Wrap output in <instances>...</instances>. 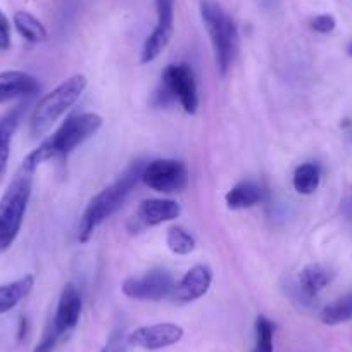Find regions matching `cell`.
Masks as SVG:
<instances>
[{"mask_svg":"<svg viewBox=\"0 0 352 352\" xmlns=\"http://www.w3.org/2000/svg\"><path fill=\"white\" fill-rule=\"evenodd\" d=\"M102 123V118L96 113H81L69 116L49 138H45L35 151L26 155L21 169L35 173L36 168L42 166L43 162L67 157L80 145L99 133Z\"/></svg>","mask_w":352,"mask_h":352,"instance_id":"1","label":"cell"},{"mask_svg":"<svg viewBox=\"0 0 352 352\" xmlns=\"http://www.w3.org/2000/svg\"><path fill=\"white\" fill-rule=\"evenodd\" d=\"M144 166V161H135L118 176L113 184L102 188L92 201L88 202L87 209L81 216L80 226H78V242L87 243L102 223H106L111 216L116 214L123 208L138 182H142Z\"/></svg>","mask_w":352,"mask_h":352,"instance_id":"2","label":"cell"},{"mask_svg":"<svg viewBox=\"0 0 352 352\" xmlns=\"http://www.w3.org/2000/svg\"><path fill=\"white\" fill-rule=\"evenodd\" d=\"M201 18L208 30L218 73L226 76L239 52V26L228 11L214 0H201Z\"/></svg>","mask_w":352,"mask_h":352,"instance_id":"3","label":"cell"},{"mask_svg":"<svg viewBox=\"0 0 352 352\" xmlns=\"http://www.w3.org/2000/svg\"><path fill=\"white\" fill-rule=\"evenodd\" d=\"M87 83L85 74H73L60 85H57L52 92L43 96L42 100L36 104L32 121H30V130H32L33 137L45 135L80 100Z\"/></svg>","mask_w":352,"mask_h":352,"instance_id":"4","label":"cell"},{"mask_svg":"<svg viewBox=\"0 0 352 352\" xmlns=\"http://www.w3.org/2000/svg\"><path fill=\"white\" fill-rule=\"evenodd\" d=\"M33 190V173L21 169L0 199V254L14 243L21 232Z\"/></svg>","mask_w":352,"mask_h":352,"instance_id":"5","label":"cell"},{"mask_svg":"<svg viewBox=\"0 0 352 352\" xmlns=\"http://www.w3.org/2000/svg\"><path fill=\"white\" fill-rule=\"evenodd\" d=\"M162 88L173 100H178L187 114H195L201 106L197 78L194 67L188 63L169 64L161 74Z\"/></svg>","mask_w":352,"mask_h":352,"instance_id":"6","label":"cell"},{"mask_svg":"<svg viewBox=\"0 0 352 352\" xmlns=\"http://www.w3.org/2000/svg\"><path fill=\"white\" fill-rule=\"evenodd\" d=\"M142 182L159 194H175L187 188L188 168L176 159H154L144 166Z\"/></svg>","mask_w":352,"mask_h":352,"instance_id":"7","label":"cell"},{"mask_svg":"<svg viewBox=\"0 0 352 352\" xmlns=\"http://www.w3.org/2000/svg\"><path fill=\"white\" fill-rule=\"evenodd\" d=\"M175 278L168 270H152L142 276H128L121 283V292L128 299L140 302H159L171 297L175 289Z\"/></svg>","mask_w":352,"mask_h":352,"instance_id":"8","label":"cell"},{"mask_svg":"<svg viewBox=\"0 0 352 352\" xmlns=\"http://www.w3.org/2000/svg\"><path fill=\"white\" fill-rule=\"evenodd\" d=\"M154 2L157 21L142 47L140 64H148L157 59L162 50L168 47L175 30V0H154Z\"/></svg>","mask_w":352,"mask_h":352,"instance_id":"9","label":"cell"},{"mask_svg":"<svg viewBox=\"0 0 352 352\" xmlns=\"http://www.w3.org/2000/svg\"><path fill=\"white\" fill-rule=\"evenodd\" d=\"M184 328L176 323H155L140 327L128 335V344L144 351L171 347L184 338Z\"/></svg>","mask_w":352,"mask_h":352,"instance_id":"10","label":"cell"},{"mask_svg":"<svg viewBox=\"0 0 352 352\" xmlns=\"http://www.w3.org/2000/svg\"><path fill=\"white\" fill-rule=\"evenodd\" d=\"M212 283V270L208 264H195L185 273L184 278L176 283L169 299L175 304H190L204 297Z\"/></svg>","mask_w":352,"mask_h":352,"instance_id":"11","label":"cell"},{"mask_svg":"<svg viewBox=\"0 0 352 352\" xmlns=\"http://www.w3.org/2000/svg\"><path fill=\"white\" fill-rule=\"evenodd\" d=\"M333 276V270L328 268L327 264H307L306 268L300 270L299 276H297L296 287L297 290H299V294H297L296 299L299 300L302 306H314V304H316L318 294L330 285Z\"/></svg>","mask_w":352,"mask_h":352,"instance_id":"12","label":"cell"},{"mask_svg":"<svg viewBox=\"0 0 352 352\" xmlns=\"http://www.w3.org/2000/svg\"><path fill=\"white\" fill-rule=\"evenodd\" d=\"M81 309H83V300H81L80 290L74 283H66L63 292H60L56 314H54L52 320V324L59 331L60 337L74 330V327L80 321Z\"/></svg>","mask_w":352,"mask_h":352,"instance_id":"13","label":"cell"},{"mask_svg":"<svg viewBox=\"0 0 352 352\" xmlns=\"http://www.w3.org/2000/svg\"><path fill=\"white\" fill-rule=\"evenodd\" d=\"M40 90V81L35 74L19 69L0 71V104L26 99Z\"/></svg>","mask_w":352,"mask_h":352,"instance_id":"14","label":"cell"},{"mask_svg":"<svg viewBox=\"0 0 352 352\" xmlns=\"http://www.w3.org/2000/svg\"><path fill=\"white\" fill-rule=\"evenodd\" d=\"M182 214L180 204L171 199H145L137 209V223L140 228L157 226L175 221Z\"/></svg>","mask_w":352,"mask_h":352,"instance_id":"15","label":"cell"},{"mask_svg":"<svg viewBox=\"0 0 352 352\" xmlns=\"http://www.w3.org/2000/svg\"><path fill=\"white\" fill-rule=\"evenodd\" d=\"M266 199V190L257 182L242 180L233 185L225 195L226 208L232 211H242V209L256 208L257 204Z\"/></svg>","mask_w":352,"mask_h":352,"instance_id":"16","label":"cell"},{"mask_svg":"<svg viewBox=\"0 0 352 352\" xmlns=\"http://www.w3.org/2000/svg\"><path fill=\"white\" fill-rule=\"evenodd\" d=\"M33 287H35L33 275H25L14 282L0 285V316L12 311L21 300H25L32 294Z\"/></svg>","mask_w":352,"mask_h":352,"instance_id":"17","label":"cell"},{"mask_svg":"<svg viewBox=\"0 0 352 352\" xmlns=\"http://www.w3.org/2000/svg\"><path fill=\"white\" fill-rule=\"evenodd\" d=\"M21 107L11 111L6 116L0 118V182L4 180L6 173H8L9 159H11V145L14 138L16 130L19 126L21 120Z\"/></svg>","mask_w":352,"mask_h":352,"instance_id":"18","label":"cell"},{"mask_svg":"<svg viewBox=\"0 0 352 352\" xmlns=\"http://www.w3.org/2000/svg\"><path fill=\"white\" fill-rule=\"evenodd\" d=\"M321 168L316 162H304L297 166L292 176L294 190L300 195H313L320 188Z\"/></svg>","mask_w":352,"mask_h":352,"instance_id":"19","label":"cell"},{"mask_svg":"<svg viewBox=\"0 0 352 352\" xmlns=\"http://www.w3.org/2000/svg\"><path fill=\"white\" fill-rule=\"evenodd\" d=\"M12 21H14L18 33L26 42L42 43L49 38V32L43 26V23L40 19H36L33 14H30V12L18 11L14 14V18H12Z\"/></svg>","mask_w":352,"mask_h":352,"instance_id":"20","label":"cell"},{"mask_svg":"<svg viewBox=\"0 0 352 352\" xmlns=\"http://www.w3.org/2000/svg\"><path fill=\"white\" fill-rule=\"evenodd\" d=\"M321 321L328 327H335V324L347 323L352 320V292L345 294L340 299L333 300L331 304L323 307L321 311Z\"/></svg>","mask_w":352,"mask_h":352,"instance_id":"21","label":"cell"},{"mask_svg":"<svg viewBox=\"0 0 352 352\" xmlns=\"http://www.w3.org/2000/svg\"><path fill=\"white\" fill-rule=\"evenodd\" d=\"M166 245L176 256H188L197 247V240L184 226H171L166 232Z\"/></svg>","mask_w":352,"mask_h":352,"instance_id":"22","label":"cell"},{"mask_svg":"<svg viewBox=\"0 0 352 352\" xmlns=\"http://www.w3.org/2000/svg\"><path fill=\"white\" fill-rule=\"evenodd\" d=\"M254 340L252 352H273V335H275V324L270 318L259 314L254 323Z\"/></svg>","mask_w":352,"mask_h":352,"instance_id":"23","label":"cell"},{"mask_svg":"<svg viewBox=\"0 0 352 352\" xmlns=\"http://www.w3.org/2000/svg\"><path fill=\"white\" fill-rule=\"evenodd\" d=\"M60 333L56 330V327L52 324V321L49 323V327L45 328V331H43V337L42 340L38 342V345L35 347V351L33 352H54V349H56L57 342L60 340Z\"/></svg>","mask_w":352,"mask_h":352,"instance_id":"24","label":"cell"},{"mask_svg":"<svg viewBox=\"0 0 352 352\" xmlns=\"http://www.w3.org/2000/svg\"><path fill=\"white\" fill-rule=\"evenodd\" d=\"M337 26V21L331 14H318L311 19V28L316 33H321V35H328L331 33Z\"/></svg>","mask_w":352,"mask_h":352,"instance_id":"25","label":"cell"},{"mask_svg":"<svg viewBox=\"0 0 352 352\" xmlns=\"http://www.w3.org/2000/svg\"><path fill=\"white\" fill-rule=\"evenodd\" d=\"M128 345V337L124 335L123 330L114 331L109 337L107 344L104 345V349L100 352H126Z\"/></svg>","mask_w":352,"mask_h":352,"instance_id":"26","label":"cell"},{"mask_svg":"<svg viewBox=\"0 0 352 352\" xmlns=\"http://www.w3.org/2000/svg\"><path fill=\"white\" fill-rule=\"evenodd\" d=\"M9 49H11V23L0 9V50L6 52Z\"/></svg>","mask_w":352,"mask_h":352,"instance_id":"27","label":"cell"},{"mask_svg":"<svg viewBox=\"0 0 352 352\" xmlns=\"http://www.w3.org/2000/svg\"><path fill=\"white\" fill-rule=\"evenodd\" d=\"M26 333H28V320H26L25 316L19 320V330H18V340H23V338L26 337Z\"/></svg>","mask_w":352,"mask_h":352,"instance_id":"28","label":"cell"},{"mask_svg":"<svg viewBox=\"0 0 352 352\" xmlns=\"http://www.w3.org/2000/svg\"><path fill=\"white\" fill-rule=\"evenodd\" d=\"M347 54H349V56L352 57V42L349 43V47H347Z\"/></svg>","mask_w":352,"mask_h":352,"instance_id":"29","label":"cell"},{"mask_svg":"<svg viewBox=\"0 0 352 352\" xmlns=\"http://www.w3.org/2000/svg\"><path fill=\"white\" fill-rule=\"evenodd\" d=\"M349 212H351V216H352V199H351V202H349Z\"/></svg>","mask_w":352,"mask_h":352,"instance_id":"30","label":"cell"}]
</instances>
